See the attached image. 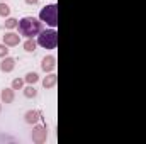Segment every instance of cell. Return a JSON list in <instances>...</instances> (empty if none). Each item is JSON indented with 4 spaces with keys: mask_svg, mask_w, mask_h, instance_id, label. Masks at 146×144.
<instances>
[{
    "mask_svg": "<svg viewBox=\"0 0 146 144\" xmlns=\"http://www.w3.org/2000/svg\"><path fill=\"white\" fill-rule=\"evenodd\" d=\"M41 68H42V71H46V73L53 71L56 68V58L54 56H44L42 61H41Z\"/></svg>",
    "mask_w": 146,
    "mask_h": 144,
    "instance_id": "5",
    "label": "cell"
},
{
    "mask_svg": "<svg viewBox=\"0 0 146 144\" xmlns=\"http://www.w3.org/2000/svg\"><path fill=\"white\" fill-rule=\"evenodd\" d=\"M2 2H5V0H2Z\"/></svg>",
    "mask_w": 146,
    "mask_h": 144,
    "instance_id": "20",
    "label": "cell"
},
{
    "mask_svg": "<svg viewBox=\"0 0 146 144\" xmlns=\"http://www.w3.org/2000/svg\"><path fill=\"white\" fill-rule=\"evenodd\" d=\"M31 137H33V143L42 144L46 141V137H48V129H46V126H34Z\"/></svg>",
    "mask_w": 146,
    "mask_h": 144,
    "instance_id": "4",
    "label": "cell"
},
{
    "mask_svg": "<svg viewBox=\"0 0 146 144\" xmlns=\"http://www.w3.org/2000/svg\"><path fill=\"white\" fill-rule=\"evenodd\" d=\"M42 117V114L39 112V110H27L26 112V117H24V120L27 122V124H33V126H36L37 120Z\"/></svg>",
    "mask_w": 146,
    "mask_h": 144,
    "instance_id": "7",
    "label": "cell"
},
{
    "mask_svg": "<svg viewBox=\"0 0 146 144\" xmlns=\"http://www.w3.org/2000/svg\"><path fill=\"white\" fill-rule=\"evenodd\" d=\"M37 44L46 48V49H54L58 46V32L54 29L41 31L39 36H37Z\"/></svg>",
    "mask_w": 146,
    "mask_h": 144,
    "instance_id": "3",
    "label": "cell"
},
{
    "mask_svg": "<svg viewBox=\"0 0 146 144\" xmlns=\"http://www.w3.org/2000/svg\"><path fill=\"white\" fill-rule=\"evenodd\" d=\"M0 98L3 104H12L14 98H15V93H14V88H3L2 93H0Z\"/></svg>",
    "mask_w": 146,
    "mask_h": 144,
    "instance_id": "9",
    "label": "cell"
},
{
    "mask_svg": "<svg viewBox=\"0 0 146 144\" xmlns=\"http://www.w3.org/2000/svg\"><path fill=\"white\" fill-rule=\"evenodd\" d=\"M14 68H15V59H14V58H10V56L2 58V63H0V71L10 73Z\"/></svg>",
    "mask_w": 146,
    "mask_h": 144,
    "instance_id": "6",
    "label": "cell"
},
{
    "mask_svg": "<svg viewBox=\"0 0 146 144\" xmlns=\"http://www.w3.org/2000/svg\"><path fill=\"white\" fill-rule=\"evenodd\" d=\"M29 85H34V83H37L39 81V75L37 73H34V71H31V73H27L26 75V78H24Z\"/></svg>",
    "mask_w": 146,
    "mask_h": 144,
    "instance_id": "13",
    "label": "cell"
},
{
    "mask_svg": "<svg viewBox=\"0 0 146 144\" xmlns=\"http://www.w3.org/2000/svg\"><path fill=\"white\" fill-rule=\"evenodd\" d=\"M17 24H19V20L14 19V17H7V20H5V27L7 29H14V27H17Z\"/></svg>",
    "mask_w": 146,
    "mask_h": 144,
    "instance_id": "15",
    "label": "cell"
},
{
    "mask_svg": "<svg viewBox=\"0 0 146 144\" xmlns=\"http://www.w3.org/2000/svg\"><path fill=\"white\" fill-rule=\"evenodd\" d=\"M17 29H19V34L27 39H34L36 36H39V32L42 31V22L41 19H36V17H22L17 24Z\"/></svg>",
    "mask_w": 146,
    "mask_h": 144,
    "instance_id": "1",
    "label": "cell"
},
{
    "mask_svg": "<svg viewBox=\"0 0 146 144\" xmlns=\"http://www.w3.org/2000/svg\"><path fill=\"white\" fill-rule=\"evenodd\" d=\"M56 81H58V76H56V75H48V76L42 78V87H44L46 90H49V88H53V87L56 85Z\"/></svg>",
    "mask_w": 146,
    "mask_h": 144,
    "instance_id": "10",
    "label": "cell"
},
{
    "mask_svg": "<svg viewBox=\"0 0 146 144\" xmlns=\"http://www.w3.org/2000/svg\"><path fill=\"white\" fill-rule=\"evenodd\" d=\"M24 81H26V80H22V78H15V80H12V88H14V90H22Z\"/></svg>",
    "mask_w": 146,
    "mask_h": 144,
    "instance_id": "16",
    "label": "cell"
},
{
    "mask_svg": "<svg viewBox=\"0 0 146 144\" xmlns=\"http://www.w3.org/2000/svg\"><path fill=\"white\" fill-rule=\"evenodd\" d=\"M36 95H37V90L34 88V85H29V87L24 88V97L26 98H34Z\"/></svg>",
    "mask_w": 146,
    "mask_h": 144,
    "instance_id": "11",
    "label": "cell"
},
{
    "mask_svg": "<svg viewBox=\"0 0 146 144\" xmlns=\"http://www.w3.org/2000/svg\"><path fill=\"white\" fill-rule=\"evenodd\" d=\"M10 15V7L5 2H0V17H9Z\"/></svg>",
    "mask_w": 146,
    "mask_h": 144,
    "instance_id": "14",
    "label": "cell"
},
{
    "mask_svg": "<svg viewBox=\"0 0 146 144\" xmlns=\"http://www.w3.org/2000/svg\"><path fill=\"white\" fill-rule=\"evenodd\" d=\"M37 2H39V0H26V3H27V5H36Z\"/></svg>",
    "mask_w": 146,
    "mask_h": 144,
    "instance_id": "18",
    "label": "cell"
},
{
    "mask_svg": "<svg viewBox=\"0 0 146 144\" xmlns=\"http://www.w3.org/2000/svg\"><path fill=\"white\" fill-rule=\"evenodd\" d=\"M36 44L37 42L34 39H27V41L24 42V49H26L27 53H34V51H36Z\"/></svg>",
    "mask_w": 146,
    "mask_h": 144,
    "instance_id": "12",
    "label": "cell"
},
{
    "mask_svg": "<svg viewBox=\"0 0 146 144\" xmlns=\"http://www.w3.org/2000/svg\"><path fill=\"white\" fill-rule=\"evenodd\" d=\"M5 56H9V46L7 44H0V58H5Z\"/></svg>",
    "mask_w": 146,
    "mask_h": 144,
    "instance_id": "17",
    "label": "cell"
},
{
    "mask_svg": "<svg viewBox=\"0 0 146 144\" xmlns=\"http://www.w3.org/2000/svg\"><path fill=\"white\" fill-rule=\"evenodd\" d=\"M21 42V34H15V32H7L5 36H3V44H7V46H17Z\"/></svg>",
    "mask_w": 146,
    "mask_h": 144,
    "instance_id": "8",
    "label": "cell"
},
{
    "mask_svg": "<svg viewBox=\"0 0 146 144\" xmlns=\"http://www.w3.org/2000/svg\"><path fill=\"white\" fill-rule=\"evenodd\" d=\"M39 19H41V22H44V24H48L49 27L54 29L58 26V5L51 3V5H46L44 9H41Z\"/></svg>",
    "mask_w": 146,
    "mask_h": 144,
    "instance_id": "2",
    "label": "cell"
},
{
    "mask_svg": "<svg viewBox=\"0 0 146 144\" xmlns=\"http://www.w3.org/2000/svg\"><path fill=\"white\" fill-rule=\"evenodd\" d=\"M0 112H2V104H0Z\"/></svg>",
    "mask_w": 146,
    "mask_h": 144,
    "instance_id": "19",
    "label": "cell"
}]
</instances>
